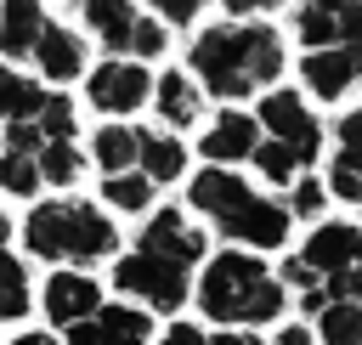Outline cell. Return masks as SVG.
Returning a JSON list of instances; mask_svg holds the SVG:
<instances>
[{
    "instance_id": "6da1fadb",
    "label": "cell",
    "mask_w": 362,
    "mask_h": 345,
    "mask_svg": "<svg viewBox=\"0 0 362 345\" xmlns=\"http://www.w3.org/2000/svg\"><path fill=\"white\" fill-rule=\"evenodd\" d=\"M192 74L215 96H249L283 74V40L266 23H232V28H204L192 40Z\"/></svg>"
},
{
    "instance_id": "7a4b0ae2",
    "label": "cell",
    "mask_w": 362,
    "mask_h": 345,
    "mask_svg": "<svg viewBox=\"0 0 362 345\" xmlns=\"http://www.w3.org/2000/svg\"><path fill=\"white\" fill-rule=\"evenodd\" d=\"M192 294H198V311L209 322H226V328H260V322H277L288 311V288L249 249L215 255Z\"/></svg>"
},
{
    "instance_id": "3957f363",
    "label": "cell",
    "mask_w": 362,
    "mask_h": 345,
    "mask_svg": "<svg viewBox=\"0 0 362 345\" xmlns=\"http://www.w3.org/2000/svg\"><path fill=\"white\" fill-rule=\"evenodd\" d=\"M192 209H204V215H209L232 243H243V249H283V243H288V221H294L283 204L249 192V181L232 175V170H204V175H192Z\"/></svg>"
},
{
    "instance_id": "277c9868",
    "label": "cell",
    "mask_w": 362,
    "mask_h": 345,
    "mask_svg": "<svg viewBox=\"0 0 362 345\" xmlns=\"http://www.w3.org/2000/svg\"><path fill=\"white\" fill-rule=\"evenodd\" d=\"M23 243L40 260H79V266H90V260H107L119 249V226L96 204L57 198V204H40L23 221Z\"/></svg>"
},
{
    "instance_id": "5b68a950",
    "label": "cell",
    "mask_w": 362,
    "mask_h": 345,
    "mask_svg": "<svg viewBox=\"0 0 362 345\" xmlns=\"http://www.w3.org/2000/svg\"><path fill=\"white\" fill-rule=\"evenodd\" d=\"M113 288L130 294V300H141L147 311H181V305L192 300L187 266H175V260H164V255H141V249L113 260Z\"/></svg>"
},
{
    "instance_id": "8992f818",
    "label": "cell",
    "mask_w": 362,
    "mask_h": 345,
    "mask_svg": "<svg viewBox=\"0 0 362 345\" xmlns=\"http://www.w3.org/2000/svg\"><path fill=\"white\" fill-rule=\"evenodd\" d=\"M79 17H85V28L119 57H158L164 51V28H158V17H141L130 0H79Z\"/></svg>"
},
{
    "instance_id": "52a82bcc",
    "label": "cell",
    "mask_w": 362,
    "mask_h": 345,
    "mask_svg": "<svg viewBox=\"0 0 362 345\" xmlns=\"http://www.w3.org/2000/svg\"><path fill=\"white\" fill-rule=\"evenodd\" d=\"M294 40L305 51L322 45H362V0H300Z\"/></svg>"
},
{
    "instance_id": "ba28073f",
    "label": "cell",
    "mask_w": 362,
    "mask_h": 345,
    "mask_svg": "<svg viewBox=\"0 0 362 345\" xmlns=\"http://www.w3.org/2000/svg\"><path fill=\"white\" fill-rule=\"evenodd\" d=\"M255 124H260V130H272V141L294 147V158H300V164H311V158H317V147H322V130H317L311 107H305L294 90H272V96L260 102Z\"/></svg>"
},
{
    "instance_id": "9c48e42d",
    "label": "cell",
    "mask_w": 362,
    "mask_h": 345,
    "mask_svg": "<svg viewBox=\"0 0 362 345\" xmlns=\"http://www.w3.org/2000/svg\"><path fill=\"white\" fill-rule=\"evenodd\" d=\"M294 260H300L317 283H328V277L362 266V226H351V221H328V226H317V232L305 238V249H300Z\"/></svg>"
},
{
    "instance_id": "30bf717a",
    "label": "cell",
    "mask_w": 362,
    "mask_h": 345,
    "mask_svg": "<svg viewBox=\"0 0 362 345\" xmlns=\"http://www.w3.org/2000/svg\"><path fill=\"white\" fill-rule=\"evenodd\" d=\"M90 107H102V113H136L147 96H153V79H147V68L141 62H124V57H107L96 74H90Z\"/></svg>"
},
{
    "instance_id": "8fae6325",
    "label": "cell",
    "mask_w": 362,
    "mask_h": 345,
    "mask_svg": "<svg viewBox=\"0 0 362 345\" xmlns=\"http://www.w3.org/2000/svg\"><path fill=\"white\" fill-rule=\"evenodd\" d=\"M141 255H164V260H175V266H198L204 260V232L181 215V209H158L147 226H141V243H136Z\"/></svg>"
},
{
    "instance_id": "7c38bea8",
    "label": "cell",
    "mask_w": 362,
    "mask_h": 345,
    "mask_svg": "<svg viewBox=\"0 0 362 345\" xmlns=\"http://www.w3.org/2000/svg\"><path fill=\"white\" fill-rule=\"evenodd\" d=\"M300 74H305L311 96L339 102V96L362 79V45H322V51H305V57H300Z\"/></svg>"
},
{
    "instance_id": "4fadbf2b",
    "label": "cell",
    "mask_w": 362,
    "mask_h": 345,
    "mask_svg": "<svg viewBox=\"0 0 362 345\" xmlns=\"http://www.w3.org/2000/svg\"><path fill=\"white\" fill-rule=\"evenodd\" d=\"M45 317L57 322V328H74V322H90L96 311H102V283L96 277H85V271H51V283H45Z\"/></svg>"
},
{
    "instance_id": "5bb4252c",
    "label": "cell",
    "mask_w": 362,
    "mask_h": 345,
    "mask_svg": "<svg viewBox=\"0 0 362 345\" xmlns=\"http://www.w3.org/2000/svg\"><path fill=\"white\" fill-rule=\"evenodd\" d=\"M255 147H260V124H255L249 113H238V107H232V113H221V119L204 130V158H209L215 170H221V164L249 158Z\"/></svg>"
},
{
    "instance_id": "9a60e30c",
    "label": "cell",
    "mask_w": 362,
    "mask_h": 345,
    "mask_svg": "<svg viewBox=\"0 0 362 345\" xmlns=\"http://www.w3.org/2000/svg\"><path fill=\"white\" fill-rule=\"evenodd\" d=\"M45 34V11L40 0H6L0 6V57H28Z\"/></svg>"
},
{
    "instance_id": "2e32d148",
    "label": "cell",
    "mask_w": 362,
    "mask_h": 345,
    "mask_svg": "<svg viewBox=\"0 0 362 345\" xmlns=\"http://www.w3.org/2000/svg\"><path fill=\"white\" fill-rule=\"evenodd\" d=\"M34 62H40L45 79H74V74H85V45H79V34H68L62 23H45V34H40V45H34Z\"/></svg>"
},
{
    "instance_id": "e0dca14e",
    "label": "cell",
    "mask_w": 362,
    "mask_h": 345,
    "mask_svg": "<svg viewBox=\"0 0 362 345\" xmlns=\"http://www.w3.org/2000/svg\"><path fill=\"white\" fill-rule=\"evenodd\" d=\"M153 102H158V119H164L170 130H187V124H198V113H204V85H198L192 74H164Z\"/></svg>"
},
{
    "instance_id": "ac0fdd59",
    "label": "cell",
    "mask_w": 362,
    "mask_h": 345,
    "mask_svg": "<svg viewBox=\"0 0 362 345\" xmlns=\"http://www.w3.org/2000/svg\"><path fill=\"white\" fill-rule=\"evenodd\" d=\"M136 170H141L153 187H164V181H175V175L187 170V147H181L175 136H158V130H136Z\"/></svg>"
},
{
    "instance_id": "d6986e66",
    "label": "cell",
    "mask_w": 362,
    "mask_h": 345,
    "mask_svg": "<svg viewBox=\"0 0 362 345\" xmlns=\"http://www.w3.org/2000/svg\"><path fill=\"white\" fill-rule=\"evenodd\" d=\"M45 85L40 79H28V74H17V68H0V119L6 124H34L40 119V107H45Z\"/></svg>"
},
{
    "instance_id": "ffe728a7",
    "label": "cell",
    "mask_w": 362,
    "mask_h": 345,
    "mask_svg": "<svg viewBox=\"0 0 362 345\" xmlns=\"http://www.w3.org/2000/svg\"><path fill=\"white\" fill-rule=\"evenodd\" d=\"M96 328H102V345H153V317L141 305H102Z\"/></svg>"
},
{
    "instance_id": "44dd1931",
    "label": "cell",
    "mask_w": 362,
    "mask_h": 345,
    "mask_svg": "<svg viewBox=\"0 0 362 345\" xmlns=\"http://www.w3.org/2000/svg\"><path fill=\"white\" fill-rule=\"evenodd\" d=\"M90 158L102 164V175L136 170V130H130V124H102L96 141H90Z\"/></svg>"
},
{
    "instance_id": "7402d4cb",
    "label": "cell",
    "mask_w": 362,
    "mask_h": 345,
    "mask_svg": "<svg viewBox=\"0 0 362 345\" xmlns=\"http://www.w3.org/2000/svg\"><path fill=\"white\" fill-rule=\"evenodd\" d=\"M317 345H362V305L356 300H328L317 311Z\"/></svg>"
},
{
    "instance_id": "603a6c76",
    "label": "cell",
    "mask_w": 362,
    "mask_h": 345,
    "mask_svg": "<svg viewBox=\"0 0 362 345\" xmlns=\"http://www.w3.org/2000/svg\"><path fill=\"white\" fill-rule=\"evenodd\" d=\"M34 164H40V181H51V187H74L79 170H85V158H79L74 141H45L34 153Z\"/></svg>"
},
{
    "instance_id": "cb8c5ba5",
    "label": "cell",
    "mask_w": 362,
    "mask_h": 345,
    "mask_svg": "<svg viewBox=\"0 0 362 345\" xmlns=\"http://www.w3.org/2000/svg\"><path fill=\"white\" fill-rule=\"evenodd\" d=\"M249 158H255V170H260L266 181H277V187H294V181H300V170H305V164L294 158V147H283V141H272V136H266Z\"/></svg>"
},
{
    "instance_id": "d4e9b609",
    "label": "cell",
    "mask_w": 362,
    "mask_h": 345,
    "mask_svg": "<svg viewBox=\"0 0 362 345\" xmlns=\"http://www.w3.org/2000/svg\"><path fill=\"white\" fill-rule=\"evenodd\" d=\"M102 198L113 204V209H147L153 204V181L141 175V170H124V175H102Z\"/></svg>"
},
{
    "instance_id": "484cf974",
    "label": "cell",
    "mask_w": 362,
    "mask_h": 345,
    "mask_svg": "<svg viewBox=\"0 0 362 345\" xmlns=\"http://www.w3.org/2000/svg\"><path fill=\"white\" fill-rule=\"evenodd\" d=\"M23 311H28V271L23 260L0 255V322H17Z\"/></svg>"
},
{
    "instance_id": "4316f807",
    "label": "cell",
    "mask_w": 362,
    "mask_h": 345,
    "mask_svg": "<svg viewBox=\"0 0 362 345\" xmlns=\"http://www.w3.org/2000/svg\"><path fill=\"white\" fill-rule=\"evenodd\" d=\"M0 187L11 192V198H28L34 187H40V164H34V153H0Z\"/></svg>"
},
{
    "instance_id": "83f0119b",
    "label": "cell",
    "mask_w": 362,
    "mask_h": 345,
    "mask_svg": "<svg viewBox=\"0 0 362 345\" xmlns=\"http://www.w3.org/2000/svg\"><path fill=\"white\" fill-rule=\"evenodd\" d=\"M328 187H334L345 204L362 209V153H334V164H328Z\"/></svg>"
},
{
    "instance_id": "f1b7e54d",
    "label": "cell",
    "mask_w": 362,
    "mask_h": 345,
    "mask_svg": "<svg viewBox=\"0 0 362 345\" xmlns=\"http://www.w3.org/2000/svg\"><path fill=\"white\" fill-rule=\"evenodd\" d=\"M40 136L45 141H74V102L68 96H45V107H40Z\"/></svg>"
},
{
    "instance_id": "f546056e",
    "label": "cell",
    "mask_w": 362,
    "mask_h": 345,
    "mask_svg": "<svg viewBox=\"0 0 362 345\" xmlns=\"http://www.w3.org/2000/svg\"><path fill=\"white\" fill-rule=\"evenodd\" d=\"M283 209H288V215H305V221H311V215L322 209V187H317V181H294V198H288Z\"/></svg>"
},
{
    "instance_id": "4dcf8cb0",
    "label": "cell",
    "mask_w": 362,
    "mask_h": 345,
    "mask_svg": "<svg viewBox=\"0 0 362 345\" xmlns=\"http://www.w3.org/2000/svg\"><path fill=\"white\" fill-rule=\"evenodd\" d=\"M6 147H11V153H40L45 136H40V124H11V130H6Z\"/></svg>"
},
{
    "instance_id": "1f68e13d",
    "label": "cell",
    "mask_w": 362,
    "mask_h": 345,
    "mask_svg": "<svg viewBox=\"0 0 362 345\" xmlns=\"http://www.w3.org/2000/svg\"><path fill=\"white\" fill-rule=\"evenodd\" d=\"M147 6H153V11L164 17V23H192L204 0H147Z\"/></svg>"
},
{
    "instance_id": "d6a6232c",
    "label": "cell",
    "mask_w": 362,
    "mask_h": 345,
    "mask_svg": "<svg viewBox=\"0 0 362 345\" xmlns=\"http://www.w3.org/2000/svg\"><path fill=\"white\" fill-rule=\"evenodd\" d=\"M158 345H209V339H204L198 322H170V328L158 334Z\"/></svg>"
},
{
    "instance_id": "836d02e7",
    "label": "cell",
    "mask_w": 362,
    "mask_h": 345,
    "mask_svg": "<svg viewBox=\"0 0 362 345\" xmlns=\"http://www.w3.org/2000/svg\"><path fill=\"white\" fill-rule=\"evenodd\" d=\"M339 153H362V107L339 119Z\"/></svg>"
},
{
    "instance_id": "e575fe53",
    "label": "cell",
    "mask_w": 362,
    "mask_h": 345,
    "mask_svg": "<svg viewBox=\"0 0 362 345\" xmlns=\"http://www.w3.org/2000/svg\"><path fill=\"white\" fill-rule=\"evenodd\" d=\"M68 345H102V328H96V317H90V322H74V328H68Z\"/></svg>"
},
{
    "instance_id": "d590c367",
    "label": "cell",
    "mask_w": 362,
    "mask_h": 345,
    "mask_svg": "<svg viewBox=\"0 0 362 345\" xmlns=\"http://www.w3.org/2000/svg\"><path fill=\"white\" fill-rule=\"evenodd\" d=\"M272 345H317V334L311 328H300V322H288V328H277V339Z\"/></svg>"
},
{
    "instance_id": "8d00e7d4",
    "label": "cell",
    "mask_w": 362,
    "mask_h": 345,
    "mask_svg": "<svg viewBox=\"0 0 362 345\" xmlns=\"http://www.w3.org/2000/svg\"><path fill=\"white\" fill-rule=\"evenodd\" d=\"M283 0H226V11L232 17H255V11H277Z\"/></svg>"
},
{
    "instance_id": "74e56055",
    "label": "cell",
    "mask_w": 362,
    "mask_h": 345,
    "mask_svg": "<svg viewBox=\"0 0 362 345\" xmlns=\"http://www.w3.org/2000/svg\"><path fill=\"white\" fill-rule=\"evenodd\" d=\"M209 345H260V339H255L249 328H221V334H215Z\"/></svg>"
},
{
    "instance_id": "f35d334b",
    "label": "cell",
    "mask_w": 362,
    "mask_h": 345,
    "mask_svg": "<svg viewBox=\"0 0 362 345\" xmlns=\"http://www.w3.org/2000/svg\"><path fill=\"white\" fill-rule=\"evenodd\" d=\"M11 345H57V339H51V334H17Z\"/></svg>"
},
{
    "instance_id": "ab89813d",
    "label": "cell",
    "mask_w": 362,
    "mask_h": 345,
    "mask_svg": "<svg viewBox=\"0 0 362 345\" xmlns=\"http://www.w3.org/2000/svg\"><path fill=\"white\" fill-rule=\"evenodd\" d=\"M6 243H11V221L0 215V255H6Z\"/></svg>"
}]
</instances>
